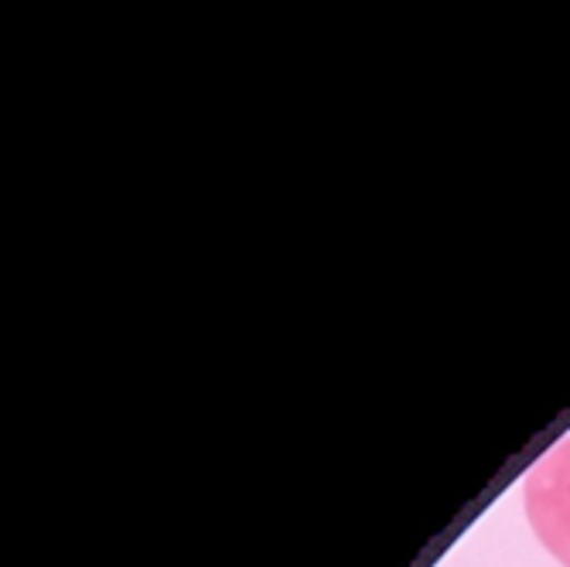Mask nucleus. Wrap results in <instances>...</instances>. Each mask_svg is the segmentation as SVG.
Here are the masks:
<instances>
[{
    "label": "nucleus",
    "instance_id": "1",
    "mask_svg": "<svg viewBox=\"0 0 570 567\" xmlns=\"http://www.w3.org/2000/svg\"><path fill=\"white\" fill-rule=\"evenodd\" d=\"M523 499L537 540L570 567V438L553 444L530 469Z\"/></svg>",
    "mask_w": 570,
    "mask_h": 567
}]
</instances>
